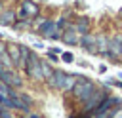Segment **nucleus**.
<instances>
[{"label":"nucleus","instance_id":"obj_18","mask_svg":"<svg viewBox=\"0 0 122 118\" xmlns=\"http://www.w3.org/2000/svg\"><path fill=\"white\" fill-rule=\"evenodd\" d=\"M61 59H63L65 63H72V61H74V55L69 53V51H65V53H61Z\"/></svg>","mask_w":122,"mask_h":118},{"label":"nucleus","instance_id":"obj_6","mask_svg":"<svg viewBox=\"0 0 122 118\" xmlns=\"http://www.w3.org/2000/svg\"><path fill=\"white\" fill-rule=\"evenodd\" d=\"M107 97H109V93H107L105 89H95L93 95L86 101V114H92V116H93V112L97 110V107H99Z\"/></svg>","mask_w":122,"mask_h":118},{"label":"nucleus","instance_id":"obj_3","mask_svg":"<svg viewBox=\"0 0 122 118\" xmlns=\"http://www.w3.org/2000/svg\"><path fill=\"white\" fill-rule=\"evenodd\" d=\"M0 82L6 86V88H21L23 86V80L19 78V74L11 69V67H4L0 63Z\"/></svg>","mask_w":122,"mask_h":118},{"label":"nucleus","instance_id":"obj_24","mask_svg":"<svg viewBox=\"0 0 122 118\" xmlns=\"http://www.w3.org/2000/svg\"><path fill=\"white\" fill-rule=\"evenodd\" d=\"M0 10H2V0H0Z\"/></svg>","mask_w":122,"mask_h":118},{"label":"nucleus","instance_id":"obj_16","mask_svg":"<svg viewBox=\"0 0 122 118\" xmlns=\"http://www.w3.org/2000/svg\"><path fill=\"white\" fill-rule=\"evenodd\" d=\"M51 74H53L51 65H50V63H46V61H42V76H44L46 80H50V78H51Z\"/></svg>","mask_w":122,"mask_h":118},{"label":"nucleus","instance_id":"obj_22","mask_svg":"<svg viewBox=\"0 0 122 118\" xmlns=\"http://www.w3.org/2000/svg\"><path fill=\"white\" fill-rule=\"evenodd\" d=\"M27 118H40V116H38V114H29Z\"/></svg>","mask_w":122,"mask_h":118},{"label":"nucleus","instance_id":"obj_1","mask_svg":"<svg viewBox=\"0 0 122 118\" xmlns=\"http://www.w3.org/2000/svg\"><path fill=\"white\" fill-rule=\"evenodd\" d=\"M72 95L76 97V99H80V101H88L92 95H93V91H95V86H93V82L92 80H88V78H84V76H78L76 74V82H74V86H72Z\"/></svg>","mask_w":122,"mask_h":118},{"label":"nucleus","instance_id":"obj_17","mask_svg":"<svg viewBox=\"0 0 122 118\" xmlns=\"http://www.w3.org/2000/svg\"><path fill=\"white\" fill-rule=\"evenodd\" d=\"M19 95H21L23 105H25V107H27V110H29V108L32 107V97H30V95H27V93H19Z\"/></svg>","mask_w":122,"mask_h":118},{"label":"nucleus","instance_id":"obj_4","mask_svg":"<svg viewBox=\"0 0 122 118\" xmlns=\"http://www.w3.org/2000/svg\"><path fill=\"white\" fill-rule=\"evenodd\" d=\"M38 11H40V10H38V4H36V2H32V0H23L21 6H19V10H17V17H19L21 21H29V19L36 17Z\"/></svg>","mask_w":122,"mask_h":118},{"label":"nucleus","instance_id":"obj_7","mask_svg":"<svg viewBox=\"0 0 122 118\" xmlns=\"http://www.w3.org/2000/svg\"><path fill=\"white\" fill-rule=\"evenodd\" d=\"M67 78H69V74H67V72H63V70H53V74H51V78L48 80V84H50V88H53V89L65 91Z\"/></svg>","mask_w":122,"mask_h":118},{"label":"nucleus","instance_id":"obj_20","mask_svg":"<svg viewBox=\"0 0 122 118\" xmlns=\"http://www.w3.org/2000/svg\"><path fill=\"white\" fill-rule=\"evenodd\" d=\"M114 116V110H111V112H101V114H95L93 118H112Z\"/></svg>","mask_w":122,"mask_h":118},{"label":"nucleus","instance_id":"obj_21","mask_svg":"<svg viewBox=\"0 0 122 118\" xmlns=\"http://www.w3.org/2000/svg\"><path fill=\"white\" fill-rule=\"evenodd\" d=\"M48 57H50L51 61H57V55H55V53H51V51H48Z\"/></svg>","mask_w":122,"mask_h":118},{"label":"nucleus","instance_id":"obj_11","mask_svg":"<svg viewBox=\"0 0 122 118\" xmlns=\"http://www.w3.org/2000/svg\"><path fill=\"white\" fill-rule=\"evenodd\" d=\"M86 51H90V53H97V48H95V36L93 34H82L80 36V42H78Z\"/></svg>","mask_w":122,"mask_h":118},{"label":"nucleus","instance_id":"obj_12","mask_svg":"<svg viewBox=\"0 0 122 118\" xmlns=\"http://www.w3.org/2000/svg\"><path fill=\"white\" fill-rule=\"evenodd\" d=\"M109 44H111V40H109L105 34H97V36H95V48H97V53H99V55H107Z\"/></svg>","mask_w":122,"mask_h":118},{"label":"nucleus","instance_id":"obj_15","mask_svg":"<svg viewBox=\"0 0 122 118\" xmlns=\"http://www.w3.org/2000/svg\"><path fill=\"white\" fill-rule=\"evenodd\" d=\"M13 21H15V11L8 10V11L0 13V25H11Z\"/></svg>","mask_w":122,"mask_h":118},{"label":"nucleus","instance_id":"obj_23","mask_svg":"<svg viewBox=\"0 0 122 118\" xmlns=\"http://www.w3.org/2000/svg\"><path fill=\"white\" fill-rule=\"evenodd\" d=\"M118 17H120V19H122V10H120V11H118Z\"/></svg>","mask_w":122,"mask_h":118},{"label":"nucleus","instance_id":"obj_13","mask_svg":"<svg viewBox=\"0 0 122 118\" xmlns=\"http://www.w3.org/2000/svg\"><path fill=\"white\" fill-rule=\"evenodd\" d=\"M6 95H8V99H10V103H11V107H13V108H17V110H25V112H27V107L23 105V101H21V95H19L17 91L10 89Z\"/></svg>","mask_w":122,"mask_h":118},{"label":"nucleus","instance_id":"obj_2","mask_svg":"<svg viewBox=\"0 0 122 118\" xmlns=\"http://www.w3.org/2000/svg\"><path fill=\"white\" fill-rule=\"evenodd\" d=\"M23 69H25V72H27L29 78H32V80H44V76H42V61H40V57L34 51L29 53Z\"/></svg>","mask_w":122,"mask_h":118},{"label":"nucleus","instance_id":"obj_25","mask_svg":"<svg viewBox=\"0 0 122 118\" xmlns=\"http://www.w3.org/2000/svg\"><path fill=\"white\" fill-rule=\"evenodd\" d=\"M118 118H122V114H118Z\"/></svg>","mask_w":122,"mask_h":118},{"label":"nucleus","instance_id":"obj_14","mask_svg":"<svg viewBox=\"0 0 122 118\" xmlns=\"http://www.w3.org/2000/svg\"><path fill=\"white\" fill-rule=\"evenodd\" d=\"M90 27H92V21H90L88 17H78V19H76L74 29H76L78 34H88V32H90Z\"/></svg>","mask_w":122,"mask_h":118},{"label":"nucleus","instance_id":"obj_10","mask_svg":"<svg viewBox=\"0 0 122 118\" xmlns=\"http://www.w3.org/2000/svg\"><path fill=\"white\" fill-rule=\"evenodd\" d=\"M118 55H122V36H120V34H116V36L111 40V44H109V51H107L105 57L114 59V57H118Z\"/></svg>","mask_w":122,"mask_h":118},{"label":"nucleus","instance_id":"obj_9","mask_svg":"<svg viewBox=\"0 0 122 118\" xmlns=\"http://www.w3.org/2000/svg\"><path fill=\"white\" fill-rule=\"evenodd\" d=\"M61 40H63L65 44H69V46H76V44L80 42V38H78V32H76V29H74V25H69V27L63 30Z\"/></svg>","mask_w":122,"mask_h":118},{"label":"nucleus","instance_id":"obj_8","mask_svg":"<svg viewBox=\"0 0 122 118\" xmlns=\"http://www.w3.org/2000/svg\"><path fill=\"white\" fill-rule=\"evenodd\" d=\"M6 53L11 61L13 67H21V44H8L6 46Z\"/></svg>","mask_w":122,"mask_h":118},{"label":"nucleus","instance_id":"obj_19","mask_svg":"<svg viewBox=\"0 0 122 118\" xmlns=\"http://www.w3.org/2000/svg\"><path fill=\"white\" fill-rule=\"evenodd\" d=\"M0 118H13V114L8 108H0Z\"/></svg>","mask_w":122,"mask_h":118},{"label":"nucleus","instance_id":"obj_5","mask_svg":"<svg viewBox=\"0 0 122 118\" xmlns=\"http://www.w3.org/2000/svg\"><path fill=\"white\" fill-rule=\"evenodd\" d=\"M38 34H40V36H44V38L57 40V38H61V34H63V32H59V29H57L55 21L46 19V21H42V23L38 25Z\"/></svg>","mask_w":122,"mask_h":118}]
</instances>
